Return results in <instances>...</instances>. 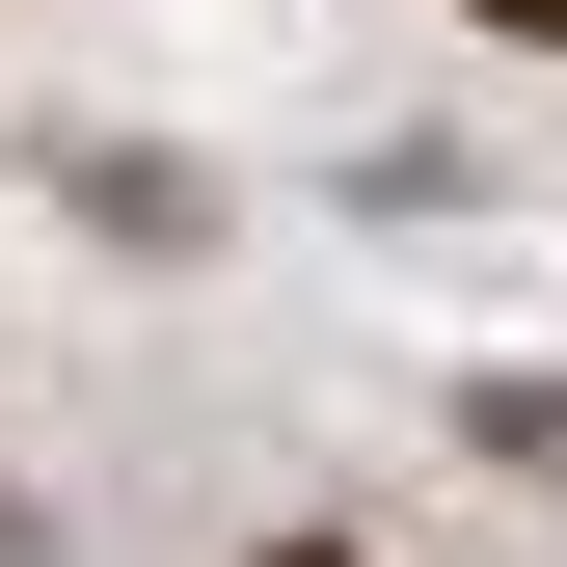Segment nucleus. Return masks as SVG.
<instances>
[{
	"mask_svg": "<svg viewBox=\"0 0 567 567\" xmlns=\"http://www.w3.org/2000/svg\"><path fill=\"white\" fill-rule=\"evenodd\" d=\"M486 28H540V54H567V0H486Z\"/></svg>",
	"mask_w": 567,
	"mask_h": 567,
	"instance_id": "obj_1",
	"label": "nucleus"
},
{
	"mask_svg": "<svg viewBox=\"0 0 567 567\" xmlns=\"http://www.w3.org/2000/svg\"><path fill=\"white\" fill-rule=\"evenodd\" d=\"M270 567H351V540H270Z\"/></svg>",
	"mask_w": 567,
	"mask_h": 567,
	"instance_id": "obj_2",
	"label": "nucleus"
}]
</instances>
